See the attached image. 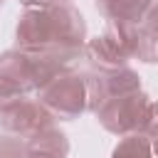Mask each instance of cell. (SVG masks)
I'll return each instance as SVG.
<instances>
[{
    "instance_id": "6da1fadb",
    "label": "cell",
    "mask_w": 158,
    "mask_h": 158,
    "mask_svg": "<svg viewBox=\"0 0 158 158\" xmlns=\"http://www.w3.org/2000/svg\"><path fill=\"white\" fill-rule=\"evenodd\" d=\"M84 37V22L69 5L37 7L22 15L17 25V40L27 52H49L59 59L74 54V47Z\"/></svg>"
},
{
    "instance_id": "7a4b0ae2",
    "label": "cell",
    "mask_w": 158,
    "mask_h": 158,
    "mask_svg": "<svg viewBox=\"0 0 158 158\" xmlns=\"http://www.w3.org/2000/svg\"><path fill=\"white\" fill-rule=\"evenodd\" d=\"M151 104L141 91L126 94V96H111L101 109L99 118L101 123L114 133H128V131H143L148 121Z\"/></svg>"
},
{
    "instance_id": "3957f363",
    "label": "cell",
    "mask_w": 158,
    "mask_h": 158,
    "mask_svg": "<svg viewBox=\"0 0 158 158\" xmlns=\"http://www.w3.org/2000/svg\"><path fill=\"white\" fill-rule=\"evenodd\" d=\"M42 104L59 114L62 118H72L81 114L86 106V81L77 77H54L47 86H42Z\"/></svg>"
},
{
    "instance_id": "277c9868",
    "label": "cell",
    "mask_w": 158,
    "mask_h": 158,
    "mask_svg": "<svg viewBox=\"0 0 158 158\" xmlns=\"http://www.w3.org/2000/svg\"><path fill=\"white\" fill-rule=\"evenodd\" d=\"M2 126L12 133H40L49 126V114L44 111L42 104H32V101H17L10 109L0 111Z\"/></svg>"
},
{
    "instance_id": "5b68a950",
    "label": "cell",
    "mask_w": 158,
    "mask_h": 158,
    "mask_svg": "<svg viewBox=\"0 0 158 158\" xmlns=\"http://www.w3.org/2000/svg\"><path fill=\"white\" fill-rule=\"evenodd\" d=\"M86 52H89V57H91L99 67H104V69H109V72L121 69V64H123L126 57H128V54H126V52H123L109 35L91 40V42L86 44Z\"/></svg>"
},
{
    "instance_id": "8992f818",
    "label": "cell",
    "mask_w": 158,
    "mask_h": 158,
    "mask_svg": "<svg viewBox=\"0 0 158 158\" xmlns=\"http://www.w3.org/2000/svg\"><path fill=\"white\" fill-rule=\"evenodd\" d=\"M101 7L114 22L133 25L136 20L146 17V12L151 10V0H101Z\"/></svg>"
},
{
    "instance_id": "52a82bcc",
    "label": "cell",
    "mask_w": 158,
    "mask_h": 158,
    "mask_svg": "<svg viewBox=\"0 0 158 158\" xmlns=\"http://www.w3.org/2000/svg\"><path fill=\"white\" fill-rule=\"evenodd\" d=\"M27 151L42 153V156H49V158H64L67 151H69V143H67L64 133L52 131V128H44L40 133H35V138L27 143Z\"/></svg>"
},
{
    "instance_id": "ba28073f",
    "label": "cell",
    "mask_w": 158,
    "mask_h": 158,
    "mask_svg": "<svg viewBox=\"0 0 158 158\" xmlns=\"http://www.w3.org/2000/svg\"><path fill=\"white\" fill-rule=\"evenodd\" d=\"M114 158H151V141L141 133H131L116 146Z\"/></svg>"
},
{
    "instance_id": "9c48e42d",
    "label": "cell",
    "mask_w": 158,
    "mask_h": 158,
    "mask_svg": "<svg viewBox=\"0 0 158 158\" xmlns=\"http://www.w3.org/2000/svg\"><path fill=\"white\" fill-rule=\"evenodd\" d=\"M106 86H109V99L111 96H126L138 91V77L128 69H116L111 77H106Z\"/></svg>"
},
{
    "instance_id": "30bf717a",
    "label": "cell",
    "mask_w": 158,
    "mask_h": 158,
    "mask_svg": "<svg viewBox=\"0 0 158 158\" xmlns=\"http://www.w3.org/2000/svg\"><path fill=\"white\" fill-rule=\"evenodd\" d=\"M0 158H27V151L17 138H2L0 141Z\"/></svg>"
},
{
    "instance_id": "8fae6325",
    "label": "cell",
    "mask_w": 158,
    "mask_h": 158,
    "mask_svg": "<svg viewBox=\"0 0 158 158\" xmlns=\"http://www.w3.org/2000/svg\"><path fill=\"white\" fill-rule=\"evenodd\" d=\"M146 128H151V131H156V128H158V104H151V109H148V121H146Z\"/></svg>"
},
{
    "instance_id": "7c38bea8",
    "label": "cell",
    "mask_w": 158,
    "mask_h": 158,
    "mask_svg": "<svg viewBox=\"0 0 158 158\" xmlns=\"http://www.w3.org/2000/svg\"><path fill=\"white\" fill-rule=\"evenodd\" d=\"M146 27H151V30H156L158 32V5L151 10V15H148V22H146Z\"/></svg>"
},
{
    "instance_id": "4fadbf2b",
    "label": "cell",
    "mask_w": 158,
    "mask_h": 158,
    "mask_svg": "<svg viewBox=\"0 0 158 158\" xmlns=\"http://www.w3.org/2000/svg\"><path fill=\"white\" fill-rule=\"evenodd\" d=\"M20 2H25V5H40V7H49V5H54L57 0H20Z\"/></svg>"
},
{
    "instance_id": "5bb4252c",
    "label": "cell",
    "mask_w": 158,
    "mask_h": 158,
    "mask_svg": "<svg viewBox=\"0 0 158 158\" xmlns=\"http://www.w3.org/2000/svg\"><path fill=\"white\" fill-rule=\"evenodd\" d=\"M27 158H49V156H42V153H32V151H27Z\"/></svg>"
},
{
    "instance_id": "9a60e30c",
    "label": "cell",
    "mask_w": 158,
    "mask_h": 158,
    "mask_svg": "<svg viewBox=\"0 0 158 158\" xmlns=\"http://www.w3.org/2000/svg\"><path fill=\"white\" fill-rule=\"evenodd\" d=\"M153 151L158 153V136H156V141H153Z\"/></svg>"
},
{
    "instance_id": "2e32d148",
    "label": "cell",
    "mask_w": 158,
    "mask_h": 158,
    "mask_svg": "<svg viewBox=\"0 0 158 158\" xmlns=\"http://www.w3.org/2000/svg\"><path fill=\"white\" fill-rule=\"evenodd\" d=\"M0 2H2V0H0Z\"/></svg>"
}]
</instances>
